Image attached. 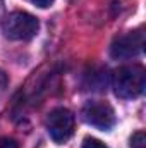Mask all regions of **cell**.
<instances>
[{
  "mask_svg": "<svg viewBox=\"0 0 146 148\" xmlns=\"http://www.w3.org/2000/svg\"><path fill=\"white\" fill-rule=\"evenodd\" d=\"M112 86L120 98H136L143 93L146 86V73L141 66H124L119 67L113 77Z\"/></svg>",
  "mask_w": 146,
  "mask_h": 148,
  "instance_id": "obj_1",
  "label": "cell"
},
{
  "mask_svg": "<svg viewBox=\"0 0 146 148\" xmlns=\"http://www.w3.org/2000/svg\"><path fill=\"white\" fill-rule=\"evenodd\" d=\"M2 29H3V35L9 40L28 41V40L36 36L38 29H40V23L35 16L23 12V10H16L3 19Z\"/></svg>",
  "mask_w": 146,
  "mask_h": 148,
  "instance_id": "obj_2",
  "label": "cell"
},
{
  "mask_svg": "<svg viewBox=\"0 0 146 148\" xmlns=\"http://www.w3.org/2000/svg\"><path fill=\"white\" fill-rule=\"evenodd\" d=\"M46 129L55 143H65L74 133V115L67 109H55L48 114Z\"/></svg>",
  "mask_w": 146,
  "mask_h": 148,
  "instance_id": "obj_3",
  "label": "cell"
},
{
  "mask_svg": "<svg viewBox=\"0 0 146 148\" xmlns=\"http://www.w3.org/2000/svg\"><path fill=\"white\" fill-rule=\"evenodd\" d=\"M83 119L86 124L107 131L115 124V112L107 102L95 100V102H88L83 107Z\"/></svg>",
  "mask_w": 146,
  "mask_h": 148,
  "instance_id": "obj_4",
  "label": "cell"
},
{
  "mask_svg": "<svg viewBox=\"0 0 146 148\" xmlns=\"http://www.w3.org/2000/svg\"><path fill=\"white\" fill-rule=\"evenodd\" d=\"M143 45H145V33L143 28H139L129 31L127 35L115 38L110 47V55L113 59H131L143 50Z\"/></svg>",
  "mask_w": 146,
  "mask_h": 148,
  "instance_id": "obj_5",
  "label": "cell"
},
{
  "mask_svg": "<svg viewBox=\"0 0 146 148\" xmlns=\"http://www.w3.org/2000/svg\"><path fill=\"white\" fill-rule=\"evenodd\" d=\"M131 148H146V134L143 131H138L131 138Z\"/></svg>",
  "mask_w": 146,
  "mask_h": 148,
  "instance_id": "obj_6",
  "label": "cell"
},
{
  "mask_svg": "<svg viewBox=\"0 0 146 148\" xmlns=\"http://www.w3.org/2000/svg\"><path fill=\"white\" fill-rule=\"evenodd\" d=\"M83 148H108L105 143H102L100 140L96 138H86L84 143H83Z\"/></svg>",
  "mask_w": 146,
  "mask_h": 148,
  "instance_id": "obj_7",
  "label": "cell"
},
{
  "mask_svg": "<svg viewBox=\"0 0 146 148\" xmlns=\"http://www.w3.org/2000/svg\"><path fill=\"white\" fill-rule=\"evenodd\" d=\"M0 148H17V143L14 140L3 138V140H0Z\"/></svg>",
  "mask_w": 146,
  "mask_h": 148,
  "instance_id": "obj_8",
  "label": "cell"
},
{
  "mask_svg": "<svg viewBox=\"0 0 146 148\" xmlns=\"http://www.w3.org/2000/svg\"><path fill=\"white\" fill-rule=\"evenodd\" d=\"M28 2H31L33 5L41 7V9H45V7H50V5L53 3V0H28Z\"/></svg>",
  "mask_w": 146,
  "mask_h": 148,
  "instance_id": "obj_9",
  "label": "cell"
},
{
  "mask_svg": "<svg viewBox=\"0 0 146 148\" xmlns=\"http://www.w3.org/2000/svg\"><path fill=\"white\" fill-rule=\"evenodd\" d=\"M5 86H7V74L0 69V93L5 90Z\"/></svg>",
  "mask_w": 146,
  "mask_h": 148,
  "instance_id": "obj_10",
  "label": "cell"
}]
</instances>
